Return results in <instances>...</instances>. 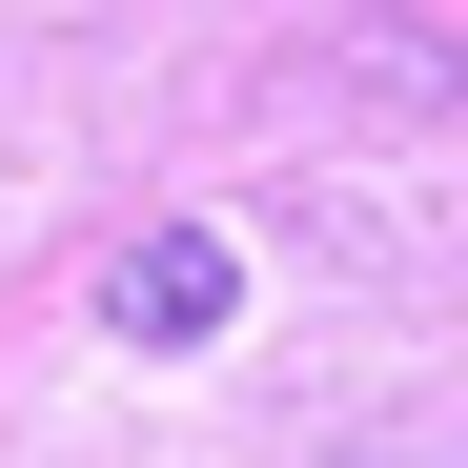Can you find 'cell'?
Listing matches in <instances>:
<instances>
[{"mask_svg": "<svg viewBox=\"0 0 468 468\" xmlns=\"http://www.w3.org/2000/svg\"><path fill=\"white\" fill-rule=\"evenodd\" d=\"M224 305H245V245H224V224H164V245L102 265V326H122V346H204Z\"/></svg>", "mask_w": 468, "mask_h": 468, "instance_id": "cell-1", "label": "cell"}]
</instances>
